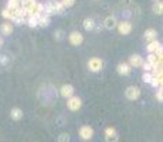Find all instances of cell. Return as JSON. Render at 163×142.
Instances as JSON below:
<instances>
[{
    "label": "cell",
    "instance_id": "cell-10",
    "mask_svg": "<svg viewBox=\"0 0 163 142\" xmlns=\"http://www.w3.org/2000/svg\"><path fill=\"white\" fill-rule=\"evenodd\" d=\"M130 64L129 63H128V64H126V63H121V64H119V66H118V73H119V74H121V76H128V74H129L130 73Z\"/></svg>",
    "mask_w": 163,
    "mask_h": 142
},
{
    "label": "cell",
    "instance_id": "cell-19",
    "mask_svg": "<svg viewBox=\"0 0 163 142\" xmlns=\"http://www.w3.org/2000/svg\"><path fill=\"white\" fill-rule=\"evenodd\" d=\"M2 16L5 17V19H9V20H14V13L11 11V10H9V9H5L3 11H2Z\"/></svg>",
    "mask_w": 163,
    "mask_h": 142
},
{
    "label": "cell",
    "instance_id": "cell-24",
    "mask_svg": "<svg viewBox=\"0 0 163 142\" xmlns=\"http://www.w3.org/2000/svg\"><path fill=\"white\" fill-rule=\"evenodd\" d=\"M58 141L60 142H68L70 141V135H68V134H61L60 138H58Z\"/></svg>",
    "mask_w": 163,
    "mask_h": 142
},
{
    "label": "cell",
    "instance_id": "cell-12",
    "mask_svg": "<svg viewBox=\"0 0 163 142\" xmlns=\"http://www.w3.org/2000/svg\"><path fill=\"white\" fill-rule=\"evenodd\" d=\"M104 26H105L108 30H111V28H113L115 26H117V19H115V17H112V16H109V17H107V19H105V21H104Z\"/></svg>",
    "mask_w": 163,
    "mask_h": 142
},
{
    "label": "cell",
    "instance_id": "cell-7",
    "mask_svg": "<svg viewBox=\"0 0 163 142\" xmlns=\"http://www.w3.org/2000/svg\"><path fill=\"white\" fill-rule=\"evenodd\" d=\"M60 94H61V97H64V98H70V97H72V94H74V87L70 84L62 85L60 88Z\"/></svg>",
    "mask_w": 163,
    "mask_h": 142
},
{
    "label": "cell",
    "instance_id": "cell-5",
    "mask_svg": "<svg viewBox=\"0 0 163 142\" xmlns=\"http://www.w3.org/2000/svg\"><path fill=\"white\" fill-rule=\"evenodd\" d=\"M79 137L82 138L84 141H88L94 137V129L89 125H84V127L79 128Z\"/></svg>",
    "mask_w": 163,
    "mask_h": 142
},
{
    "label": "cell",
    "instance_id": "cell-14",
    "mask_svg": "<svg viewBox=\"0 0 163 142\" xmlns=\"http://www.w3.org/2000/svg\"><path fill=\"white\" fill-rule=\"evenodd\" d=\"M0 31H2V34H5V36H9L13 31V26L10 23H3L2 27H0Z\"/></svg>",
    "mask_w": 163,
    "mask_h": 142
},
{
    "label": "cell",
    "instance_id": "cell-4",
    "mask_svg": "<svg viewBox=\"0 0 163 142\" xmlns=\"http://www.w3.org/2000/svg\"><path fill=\"white\" fill-rule=\"evenodd\" d=\"M81 98H78V97H70L68 98V101H67V107H68V109H71V111H78L79 108H81Z\"/></svg>",
    "mask_w": 163,
    "mask_h": 142
},
{
    "label": "cell",
    "instance_id": "cell-16",
    "mask_svg": "<svg viewBox=\"0 0 163 142\" xmlns=\"http://www.w3.org/2000/svg\"><path fill=\"white\" fill-rule=\"evenodd\" d=\"M10 117L13 119H16V121H19V119H21V117H23V112H21L20 108H13L10 111Z\"/></svg>",
    "mask_w": 163,
    "mask_h": 142
},
{
    "label": "cell",
    "instance_id": "cell-17",
    "mask_svg": "<svg viewBox=\"0 0 163 142\" xmlns=\"http://www.w3.org/2000/svg\"><path fill=\"white\" fill-rule=\"evenodd\" d=\"M13 13H14V16L16 17H24L26 14H28V11H27V9L26 7H23V6H19L16 10H13Z\"/></svg>",
    "mask_w": 163,
    "mask_h": 142
},
{
    "label": "cell",
    "instance_id": "cell-28",
    "mask_svg": "<svg viewBox=\"0 0 163 142\" xmlns=\"http://www.w3.org/2000/svg\"><path fill=\"white\" fill-rule=\"evenodd\" d=\"M56 37L58 38V40H61V38H62V31H61V30H58V31L56 33Z\"/></svg>",
    "mask_w": 163,
    "mask_h": 142
},
{
    "label": "cell",
    "instance_id": "cell-13",
    "mask_svg": "<svg viewBox=\"0 0 163 142\" xmlns=\"http://www.w3.org/2000/svg\"><path fill=\"white\" fill-rule=\"evenodd\" d=\"M155 38H156V31H155L153 28H149V30L145 31V40H146L148 43L153 41Z\"/></svg>",
    "mask_w": 163,
    "mask_h": 142
},
{
    "label": "cell",
    "instance_id": "cell-21",
    "mask_svg": "<svg viewBox=\"0 0 163 142\" xmlns=\"http://www.w3.org/2000/svg\"><path fill=\"white\" fill-rule=\"evenodd\" d=\"M84 28L85 30H92L94 28V20L92 19H85L84 20Z\"/></svg>",
    "mask_w": 163,
    "mask_h": 142
},
{
    "label": "cell",
    "instance_id": "cell-23",
    "mask_svg": "<svg viewBox=\"0 0 163 142\" xmlns=\"http://www.w3.org/2000/svg\"><path fill=\"white\" fill-rule=\"evenodd\" d=\"M152 78H153L152 73H145V74H143V81H145V82H149V84H150Z\"/></svg>",
    "mask_w": 163,
    "mask_h": 142
},
{
    "label": "cell",
    "instance_id": "cell-30",
    "mask_svg": "<svg viewBox=\"0 0 163 142\" xmlns=\"http://www.w3.org/2000/svg\"><path fill=\"white\" fill-rule=\"evenodd\" d=\"M0 44H2V40H0Z\"/></svg>",
    "mask_w": 163,
    "mask_h": 142
},
{
    "label": "cell",
    "instance_id": "cell-22",
    "mask_svg": "<svg viewBox=\"0 0 163 142\" xmlns=\"http://www.w3.org/2000/svg\"><path fill=\"white\" fill-rule=\"evenodd\" d=\"M27 23L30 27H36V26H38V20L36 19V17H31V16H30V19H28Z\"/></svg>",
    "mask_w": 163,
    "mask_h": 142
},
{
    "label": "cell",
    "instance_id": "cell-25",
    "mask_svg": "<svg viewBox=\"0 0 163 142\" xmlns=\"http://www.w3.org/2000/svg\"><path fill=\"white\" fill-rule=\"evenodd\" d=\"M61 3L64 5V7H71L75 3V0H61Z\"/></svg>",
    "mask_w": 163,
    "mask_h": 142
},
{
    "label": "cell",
    "instance_id": "cell-1",
    "mask_svg": "<svg viewBox=\"0 0 163 142\" xmlns=\"http://www.w3.org/2000/svg\"><path fill=\"white\" fill-rule=\"evenodd\" d=\"M125 95H126V98H128V99H130V101H135V99L139 98L140 90L138 88V87H135V85H130V87L126 88Z\"/></svg>",
    "mask_w": 163,
    "mask_h": 142
},
{
    "label": "cell",
    "instance_id": "cell-3",
    "mask_svg": "<svg viewBox=\"0 0 163 142\" xmlns=\"http://www.w3.org/2000/svg\"><path fill=\"white\" fill-rule=\"evenodd\" d=\"M146 50H148L149 53H155V54H163V46L159 41H156V40L148 43Z\"/></svg>",
    "mask_w": 163,
    "mask_h": 142
},
{
    "label": "cell",
    "instance_id": "cell-27",
    "mask_svg": "<svg viewBox=\"0 0 163 142\" xmlns=\"http://www.w3.org/2000/svg\"><path fill=\"white\" fill-rule=\"evenodd\" d=\"M16 24H23L24 23V17H14V20H13Z\"/></svg>",
    "mask_w": 163,
    "mask_h": 142
},
{
    "label": "cell",
    "instance_id": "cell-9",
    "mask_svg": "<svg viewBox=\"0 0 163 142\" xmlns=\"http://www.w3.org/2000/svg\"><path fill=\"white\" fill-rule=\"evenodd\" d=\"M118 30H119V33L126 36V34H129L132 31V24L129 21H122V23L118 24Z\"/></svg>",
    "mask_w": 163,
    "mask_h": 142
},
{
    "label": "cell",
    "instance_id": "cell-26",
    "mask_svg": "<svg viewBox=\"0 0 163 142\" xmlns=\"http://www.w3.org/2000/svg\"><path fill=\"white\" fill-rule=\"evenodd\" d=\"M156 97H158L159 101H163V87H160L158 91V94H156Z\"/></svg>",
    "mask_w": 163,
    "mask_h": 142
},
{
    "label": "cell",
    "instance_id": "cell-18",
    "mask_svg": "<svg viewBox=\"0 0 163 142\" xmlns=\"http://www.w3.org/2000/svg\"><path fill=\"white\" fill-rule=\"evenodd\" d=\"M50 24V17H48V14H43L40 20H38V26H41V27H47Z\"/></svg>",
    "mask_w": 163,
    "mask_h": 142
},
{
    "label": "cell",
    "instance_id": "cell-2",
    "mask_svg": "<svg viewBox=\"0 0 163 142\" xmlns=\"http://www.w3.org/2000/svg\"><path fill=\"white\" fill-rule=\"evenodd\" d=\"M104 67V63L101 58H97V57H94L88 61V68L92 73H98V71H101V68Z\"/></svg>",
    "mask_w": 163,
    "mask_h": 142
},
{
    "label": "cell",
    "instance_id": "cell-6",
    "mask_svg": "<svg viewBox=\"0 0 163 142\" xmlns=\"http://www.w3.org/2000/svg\"><path fill=\"white\" fill-rule=\"evenodd\" d=\"M105 139H107V142H118V134L115 128L108 127L105 129Z\"/></svg>",
    "mask_w": 163,
    "mask_h": 142
},
{
    "label": "cell",
    "instance_id": "cell-15",
    "mask_svg": "<svg viewBox=\"0 0 163 142\" xmlns=\"http://www.w3.org/2000/svg\"><path fill=\"white\" fill-rule=\"evenodd\" d=\"M153 11H155V14L162 16V14H163V2H160V0H156V2H155Z\"/></svg>",
    "mask_w": 163,
    "mask_h": 142
},
{
    "label": "cell",
    "instance_id": "cell-29",
    "mask_svg": "<svg viewBox=\"0 0 163 142\" xmlns=\"http://www.w3.org/2000/svg\"><path fill=\"white\" fill-rule=\"evenodd\" d=\"M0 61H2V64H6V63H7V58H6V57L3 56L2 58H0Z\"/></svg>",
    "mask_w": 163,
    "mask_h": 142
},
{
    "label": "cell",
    "instance_id": "cell-8",
    "mask_svg": "<svg viewBox=\"0 0 163 142\" xmlns=\"http://www.w3.org/2000/svg\"><path fill=\"white\" fill-rule=\"evenodd\" d=\"M84 41V37H82V34L78 33V31H72L70 34V43L72 46H79L81 43Z\"/></svg>",
    "mask_w": 163,
    "mask_h": 142
},
{
    "label": "cell",
    "instance_id": "cell-11",
    "mask_svg": "<svg viewBox=\"0 0 163 142\" xmlns=\"http://www.w3.org/2000/svg\"><path fill=\"white\" fill-rule=\"evenodd\" d=\"M143 63H145L143 58H142L140 56H132L129 58V64L132 67H135V68H136V67H142V66H143Z\"/></svg>",
    "mask_w": 163,
    "mask_h": 142
},
{
    "label": "cell",
    "instance_id": "cell-20",
    "mask_svg": "<svg viewBox=\"0 0 163 142\" xmlns=\"http://www.w3.org/2000/svg\"><path fill=\"white\" fill-rule=\"evenodd\" d=\"M19 2L20 0H9V2H7V9L11 10V11L16 10L17 7H19Z\"/></svg>",
    "mask_w": 163,
    "mask_h": 142
}]
</instances>
